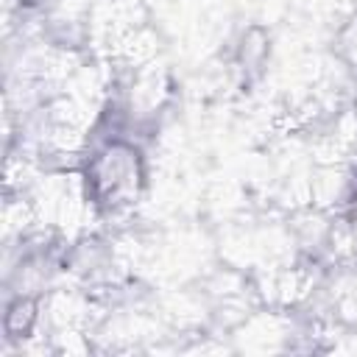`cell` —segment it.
I'll list each match as a JSON object with an SVG mask.
<instances>
[{"label": "cell", "instance_id": "2", "mask_svg": "<svg viewBox=\"0 0 357 357\" xmlns=\"http://www.w3.org/2000/svg\"><path fill=\"white\" fill-rule=\"evenodd\" d=\"M349 223H351V231H354V237H357V192H354V198H351V209H349Z\"/></svg>", "mask_w": 357, "mask_h": 357}, {"label": "cell", "instance_id": "1", "mask_svg": "<svg viewBox=\"0 0 357 357\" xmlns=\"http://www.w3.org/2000/svg\"><path fill=\"white\" fill-rule=\"evenodd\" d=\"M86 198L103 209V212H120L137 204L142 184H145V167L142 153L123 139L103 142L86 162Z\"/></svg>", "mask_w": 357, "mask_h": 357}]
</instances>
